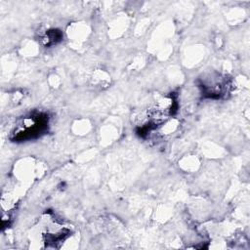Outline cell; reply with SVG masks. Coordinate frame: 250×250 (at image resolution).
<instances>
[{
    "label": "cell",
    "mask_w": 250,
    "mask_h": 250,
    "mask_svg": "<svg viewBox=\"0 0 250 250\" xmlns=\"http://www.w3.org/2000/svg\"><path fill=\"white\" fill-rule=\"evenodd\" d=\"M48 118L46 115L37 114L23 119L22 126L17 132H15V140H27L32 139L41 132H43L47 126Z\"/></svg>",
    "instance_id": "cell-1"
},
{
    "label": "cell",
    "mask_w": 250,
    "mask_h": 250,
    "mask_svg": "<svg viewBox=\"0 0 250 250\" xmlns=\"http://www.w3.org/2000/svg\"><path fill=\"white\" fill-rule=\"evenodd\" d=\"M62 34L60 30H57V29L49 30L43 38L44 44L47 45V46L56 44L57 42H59L62 39Z\"/></svg>",
    "instance_id": "cell-2"
}]
</instances>
